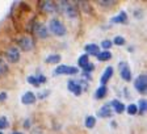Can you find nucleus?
Listing matches in <instances>:
<instances>
[{
	"label": "nucleus",
	"instance_id": "17",
	"mask_svg": "<svg viewBox=\"0 0 147 134\" xmlns=\"http://www.w3.org/2000/svg\"><path fill=\"white\" fill-rule=\"evenodd\" d=\"M108 87L107 85H100L97 89L95 91V99H97V100H102V99L107 97L108 95Z\"/></svg>",
	"mask_w": 147,
	"mask_h": 134
},
{
	"label": "nucleus",
	"instance_id": "24",
	"mask_svg": "<svg viewBox=\"0 0 147 134\" xmlns=\"http://www.w3.org/2000/svg\"><path fill=\"white\" fill-rule=\"evenodd\" d=\"M125 110H126V113H127V114H130V116H135V114H138L137 104H129Z\"/></svg>",
	"mask_w": 147,
	"mask_h": 134
},
{
	"label": "nucleus",
	"instance_id": "34",
	"mask_svg": "<svg viewBox=\"0 0 147 134\" xmlns=\"http://www.w3.org/2000/svg\"><path fill=\"white\" fill-rule=\"evenodd\" d=\"M22 126H24L25 129H30V126H32V120H30V118H26L24 122H22Z\"/></svg>",
	"mask_w": 147,
	"mask_h": 134
},
{
	"label": "nucleus",
	"instance_id": "26",
	"mask_svg": "<svg viewBox=\"0 0 147 134\" xmlns=\"http://www.w3.org/2000/svg\"><path fill=\"white\" fill-rule=\"evenodd\" d=\"M8 126H9V120L5 116H1V117H0V131L5 130Z\"/></svg>",
	"mask_w": 147,
	"mask_h": 134
},
{
	"label": "nucleus",
	"instance_id": "33",
	"mask_svg": "<svg viewBox=\"0 0 147 134\" xmlns=\"http://www.w3.org/2000/svg\"><path fill=\"white\" fill-rule=\"evenodd\" d=\"M36 78H37V80H38V83H40V84H43V83L47 82V79H46V76H45V75H42V74H40V75H37Z\"/></svg>",
	"mask_w": 147,
	"mask_h": 134
},
{
	"label": "nucleus",
	"instance_id": "35",
	"mask_svg": "<svg viewBox=\"0 0 147 134\" xmlns=\"http://www.w3.org/2000/svg\"><path fill=\"white\" fill-rule=\"evenodd\" d=\"M7 99H8V93H7L5 91H3L1 93H0V101H1V103H4Z\"/></svg>",
	"mask_w": 147,
	"mask_h": 134
},
{
	"label": "nucleus",
	"instance_id": "18",
	"mask_svg": "<svg viewBox=\"0 0 147 134\" xmlns=\"http://www.w3.org/2000/svg\"><path fill=\"white\" fill-rule=\"evenodd\" d=\"M61 61H62V55L61 54H50V55H47L46 59H45V62L47 64H57Z\"/></svg>",
	"mask_w": 147,
	"mask_h": 134
},
{
	"label": "nucleus",
	"instance_id": "36",
	"mask_svg": "<svg viewBox=\"0 0 147 134\" xmlns=\"http://www.w3.org/2000/svg\"><path fill=\"white\" fill-rule=\"evenodd\" d=\"M12 134H24V133H20V131H13Z\"/></svg>",
	"mask_w": 147,
	"mask_h": 134
},
{
	"label": "nucleus",
	"instance_id": "9",
	"mask_svg": "<svg viewBox=\"0 0 147 134\" xmlns=\"http://www.w3.org/2000/svg\"><path fill=\"white\" fill-rule=\"evenodd\" d=\"M67 88H68V91L71 92L72 95H75V96H82V93H83V88H82V85L79 84V83L76 82V80H68L67 82Z\"/></svg>",
	"mask_w": 147,
	"mask_h": 134
},
{
	"label": "nucleus",
	"instance_id": "12",
	"mask_svg": "<svg viewBox=\"0 0 147 134\" xmlns=\"http://www.w3.org/2000/svg\"><path fill=\"white\" fill-rule=\"evenodd\" d=\"M41 5H42L41 8L47 13H54V12H58L59 11L58 3H54V1H42Z\"/></svg>",
	"mask_w": 147,
	"mask_h": 134
},
{
	"label": "nucleus",
	"instance_id": "13",
	"mask_svg": "<svg viewBox=\"0 0 147 134\" xmlns=\"http://www.w3.org/2000/svg\"><path fill=\"white\" fill-rule=\"evenodd\" d=\"M36 101H37V96L34 95V92H32V91L25 92L21 96V103L24 104V105H32V104H34Z\"/></svg>",
	"mask_w": 147,
	"mask_h": 134
},
{
	"label": "nucleus",
	"instance_id": "16",
	"mask_svg": "<svg viewBox=\"0 0 147 134\" xmlns=\"http://www.w3.org/2000/svg\"><path fill=\"white\" fill-rule=\"evenodd\" d=\"M84 50H86V54L88 55V57H91V55L96 57V55L100 53V46L96 45V43H87V45L84 46Z\"/></svg>",
	"mask_w": 147,
	"mask_h": 134
},
{
	"label": "nucleus",
	"instance_id": "27",
	"mask_svg": "<svg viewBox=\"0 0 147 134\" xmlns=\"http://www.w3.org/2000/svg\"><path fill=\"white\" fill-rule=\"evenodd\" d=\"M26 80H28V83H29V84L30 85H33V87H36V88H38V87H40V83H38V80H37V78L34 75H29L26 78Z\"/></svg>",
	"mask_w": 147,
	"mask_h": 134
},
{
	"label": "nucleus",
	"instance_id": "31",
	"mask_svg": "<svg viewBox=\"0 0 147 134\" xmlns=\"http://www.w3.org/2000/svg\"><path fill=\"white\" fill-rule=\"evenodd\" d=\"M95 70V64L93 63H91V62H89L88 64H87L86 67H84V68H83V72H88V74H92V71Z\"/></svg>",
	"mask_w": 147,
	"mask_h": 134
},
{
	"label": "nucleus",
	"instance_id": "11",
	"mask_svg": "<svg viewBox=\"0 0 147 134\" xmlns=\"http://www.w3.org/2000/svg\"><path fill=\"white\" fill-rule=\"evenodd\" d=\"M113 74H114V68H113L112 66H108L107 68L104 70V72H102L101 78H100V83H101V85H105V84H107V83L109 82L110 79H112Z\"/></svg>",
	"mask_w": 147,
	"mask_h": 134
},
{
	"label": "nucleus",
	"instance_id": "10",
	"mask_svg": "<svg viewBox=\"0 0 147 134\" xmlns=\"http://www.w3.org/2000/svg\"><path fill=\"white\" fill-rule=\"evenodd\" d=\"M113 116V110L110 104H104L102 107H100V109L97 110V117L98 118H110Z\"/></svg>",
	"mask_w": 147,
	"mask_h": 134
},
{
	"label": "nucleus",
	"instance_id": "29",
	"mask_svg": "<svg viewBox=\"0 0 147 134\" xmlns=\"http://www.w3.org/2000/svg\"><path fill=\"white\" fill-rule=\"evenodd\" d=\"M112 46H113V43L110 40H104L101 42V49H104V51H109V49H112Z\"/></svg>",
	"mask_w": 147,
	"mask_h": 134
},
{
	"label": "nucleus",
	"instance_id": "6",
	"mask_svg": "<svg viewBox=\"0 0 147 134\" xmlns=\"http://www.w3.org/2000/svg\"><path fill=\"white\" fill-rule=\"evenodd\" d=\"M118 70H119V75L125 82H131L133 80V75H131V70L129 67V63L125 61H121L118 63Z\"/></svg>",
	"mask_w": 147,
	"mask_h": 134
},
{
	"label": "nucleus",
	"instance_id": "15",
	"mask_svg": "<svg viewBox=\"0 0 147 134\" xmlns=\"http://www.w3.org/2000/svg\"><path fill=\"white\" fill-rule=\"evenodd\" d=\"M110 107H112V110L116 113H118V114H121V113L125 112L126 109V105L122 103V101H118V100H112L110 101Z\"/></svg>",
	"mask_w": 147,
	"mask_h": 134
},
{
	"label": "nucleus",
	"instance_id": "19",
	"mask_svg": "<svg viewBox=\"0 0 147 134\" xmlns=\"http://www.w3.org/2000/svg\"><path fill=\"white\" fill-rule=\"evenodd\" d=\"M89 63V57L87 54H82L79 57V59H78V68H84V67L87 66V64Z\"/></svg>",
	"mask_w": 147,
	"mask_h": 134
},
{
	"label": "nucleus",
	"instance_id": "14",
	"mask_svg": "<svg viewBox=\"0 0 147 134\" xmlns=\"http://www.w3.org/2000/svg\"><path fill=\"white\" fill-rule=\"evenodd\" d=\"M110 22L112 24H126L127 22V13L125 11H121L118 15L110 18Z\"/></svg>",
	"mask_w": 147,
	"mask_h": 134
},
{
	"label": "nucleus",
	"instance_id": "37",
	"mask_svg": "<svg viewBox=\"0 0 147 134\" xmlns=\"http://www.w3.org/2000/svg\"><path fill=\"white\" fill-rule=\"evenodd\" d=\"M0 134H3V133H1V131H0Z\"/></svg>",
	"mask_w": 147,
	"mask_h": 134
},
{
	"label": "nucleus",
	"instance_id": "8",
	"mask_svg": "<svg viewBox=\"0 0 147 134\" xmlns=\"http://www.w3.org/2000/svg\"><path fill=\"white\" fill-rule=\"evenodd\" d=\"M34 34H36L38 38H41V40H46V38H49V29H47V26H46L45 24H42V22H36L34 24Z\"/></svg>",
	"mask_w": 147,
	"mask_h": 134
},
{
	"label": "nucleus",
	"instance_id": "21",
	"mask_svg": "<svg viewBox=\"0 0 147 134\" xmlns=\"http://www.w3.org/2000/svg\"><path fill=\"white\" fill-rule=\"evenodd\" d=\"M84 125L87 129H93L96 126V117L95 116H87L84 120Z\"/></svg>",
	"mask_w": 147,
	"mask_h": 134
},
{
	"label": "nucleus",
	"instance_id": "25",
	"mask_svg": "<svg viewBox=\"0 0 147 134\" xmlns=\"http://www.w3.org/2000/svg\"><path fill=\"white\" fill-rule=\"evenodd\" d=\"M112 43L116 46H123V45H126V40L122 36H116L113 38V41H112Z\"/></svg>",
	"mask_w": 147,
	"mask_h": 134
},
{
	"label": "nucleus",
	"instance_id": "2",
	"mask_svg": "<svg viewBox=\"0 0 147 134\" xmlns=\"http://www.w3.org/2000/svg\"><path fill=\"white\" fill-rule=\"evenodd\" d=\"M79 74V68L75 66H68V64H59L53 70V76L59 75H76Z\"/></svg>",
	"mask_w": 147,
	"mask_h": 134
},
{
	"label": "nucleus",
	"instance_id": "3",
	"mask_svg": "<svg viewBox=\"0 0 147 134\" xmlns=\"http://www.w3.org/2000/svg\"><path fill=\"white\" fill-rule=\"evenodd\" d=\"M17 43H18V50L21 49V50H24V51H32V50L34 49V45H36V43H34V40L29 36L20 37Z\"/></svg>",
	"mask_w": 147,
	"mask_h": 134
},
{
	"label": "nucleus",
	"instance_id": "28",
	"mask_svg": "<svg viewBox=\"0 0 147 134\" xmlns=\"http://www.w3.org/2000/svg\"><path fill=\"white\" fill-rule=\"evenodd\" d=\"M98 5H102L104 8H112L113 5H116L117 1H114V0H108V1H102V0H100V1H97Z\"/></svg>",
	"mask_w": 147,
	"mask_h": 134
},
{
	"label": "nucleus",
	"instance_id": "20",
	"mask_svg": "<svg viewBox=\"0 0 147 134\" xmlns=\"http://www.w3.org/2000/svg\"><path fill=\"white\" fill-rule=\"evenodd\" d=\"M96 58H97L100 62L110 61V59H112V53L110 51H100L97 55H96Z\"/></svg>",
	"mask_w": 147,
	"mask_h": 134
},
{
	"label": "nucleus",
	"instance_id": "4",
	"mask_svg": "<svg viewBox=\"0 0 147 134\" xmlns=\"http://www.w3.org/2000/svg\"><path fill=\"white\" fill-rule=\"evenodd\" d=\"M134 88L139 93L144 95L147 91V76L146 74H141L134 79Z\"/></svg>",
	"mask_w": 147,
	"mask_h": 134
},
{
	"label": "nucleus",
	"instance_id": "23",
	"mask_svg": "<svg viewBox=\"0 0 147 134\" xmlns=\"http://www.w3.org/2000/svg\"><path fill=\"white\" fill-rule=\"evenodd\" d=\"M137 109H138V113H139V114H144V113H146L147 103H146V100H144V99H141V100L138 101Z\"/></svg>",
	"mask_w": 147,
	"mask_h": 134
},
{
	"label": "nucleus",
	"instance_id": "5",
	"mask_svg": "<svg viewBox=\"0 0 147 134\" xmlns=\"http://www.w3.org/2000/svg\"><path fill=\"white\" fill-rule=\"evenodd\" d=\"M59 4L63 5L62 8H63L64 13L67 15V17H70V18L78 17V8H79V7H76V4L71 3V1H59Z\"/></svg>",
	"mask_w": 147,
	"mask_h": 134
},
{
	"label": "nucleus",
	"instance_id": "30",
	"mask_svg": "<svg viewBox=\"0 0 147 134\" xmlns=\"http://www.w3.org/2000/svg\"><path fill=\"white\" fill-rule=\"evenodd\" d=\"M78 5H83L82 8L86 11V12L91 13V5H89V3H86V1H78Z\"/></svg>",
	"mask_w": 147,
	"mask_h": 134
},
{
	"label": "nucleus",
	"instance_id": "32",
	"mask_svg": "<svg viewBox=\"0 0 147 134\" xmlns=\"http://www.w3.org/2000/svg\"><path fill=\"white\" fill-rule=\"evenodd\" d=\"M50 95V89H46L45 92H41L38 96H37V99H40V100H43V99H46L47 96Z\"/></svg>",
	"mask_w": 147,
	"mask_h": 134
},
{
	"label": "nucleus",
	"instance_id": "22",
	"mask_svg": "<svg viewBox=\"0 0 147 134\" xmlns=\"http://www.w3.org/2000/svg\"><path fill=\"white\" fill-rule=\"evenodd\" d=\"M8 71H9V67L7 64V62L3 58H0V78H4L8 74Z\"/></svg>",
	"mask_w": 147,
	"mask_h": 134
},
{
	"label": "nucleus",
	"instance_id": "1",
	"mask_svg": "<svg viewBox=\"0 0 147 134\" xmlns=\"http://www.w3.org/2000/svg\"><path fill=\"white\" fill-rule=\"evenodd\" d=\"M47 29H49V33L54 34L57 37H63L67 34V29H66V26H64L63 22L59 18H51Z\"/></svg>",
	"mask_w": 147,
	"mask_h": 134
},
{
	"label": "nucleus",
	"instance_id": "7",
	"mask_svg": "<svg viewBox=\"0 0 147 134\" xmlns=\"http://www.w3.org/2000/svg\"><path fill=\"white\" fill-rule=\"evenodd\" d=\"M5 58L9 63H18L20 62V58H21V54H20V50L18 47L16 46H12V47H9L7 50V54H5Z\"/></svg>",
	"mask_w": 147,
	"mask_h": 134
}]
</instances>
